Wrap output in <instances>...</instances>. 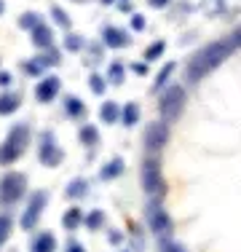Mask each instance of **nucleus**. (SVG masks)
<instances>
[{
  "label": "nucleus",
  "mask_w": 241,
  "mask_h": 252,
  "mask_svg": "<svg viewBox=\"0 0 241 252\" xmlns=\"http://www.w3.org/2000/svg\"><path fill=\"white\" fill-rule=\"evenodd\" d=\"M148 5H153V8H164V5H169V0H148Z\"/></svg>",
  "instance_id": "nucleus-35"
},
{
  "label": "nucleus",
  "mask_w": 241,
  "mask_h": 252,
  "mask_svg": "<svg viewBox=\"0 0 241 252\" xmlns=\"http://www.w3.org/2000/svg\"><path fill=\"white\" fill-rule=\"evenodd\" d=\"M64 105H67V113H70V116H83V110H86V107H83V102L78 99V97H67V102H64Z\"/></svg>",
  "instance_id": "nucleus-25"
},
{
  "label": "nucleus",
  "mask_w": 241,
  "mask_h": 252,
  "mask_svg": "<svg viewBox=\"0 0 241 252\" xmlns=\"http://www.w3.org/2000/svg\"><path fill=\"white\" fill-rule=\"evenodd\" d=\"M67 252H86V250H83V244H78V242H72V244H70V247H67Z\"/></svg>",
  "instance_id": "nucleus-36"
},
{
  "label": "nucleus",
  "mask_w": 241,
  "mask_h": 252,
  "mask_svg": "<svg viewBox=\"0 0 241 252\" xmlns=\"http://www.w3.org/2000/svg\"><path fill=\"white\" fill-rule=\"evenodd\" d=\"M182 107H185V89L174 83V86H169L164 92L158 110H161V116H164V121H174V118L182 113Z\"/></svg>",
  "instance_id": "nucleus-4"
},
{
  "label": "nucleus",
  "mask_w": 241,
  "mask_h": 252,
  "mask_svg": "<svg viewBox=\"0 0 241 252\" xmlns=\"http://www.w3.org/2000/svg\"><path fill=\"white\" fill-rule=\"evenodd\" d=\"M102 3H105V5H110V3H113V0H102Z\"/></svg>",
  "instance_id": "nucleus-40"
},
{
  "label": "nucleus",
  "mask_w": 241,
  "mask_h": 252,
  "mask_svg": "<svg viewBox=\"0 0 241 252\" xmlns=\"http://www.w3.org/2000/svg\"><path fill=\"white\" fill-rule=\"evenodd\" d=\"M51 16H54V19H57V25H59V27L70 30V16L64 14V11L59 8V5H51Z\"/></svg>",
  "instance_id": "nucleus-24"
},
{
  "label": "nucleus",
  "mask_w": 241,
  "mask_h": 252,
  "mask_svg": "<svg viewBox=\"0 0 241 252\" xmlns=\"http://www.w3.org/2000/svg\"><path fill=\"white\" fill-rule=\"evenodd\" d=\"M120 172H123V161H120V158H113V161H107V164H105V169L99 172V177H102V180H113V177H118Z\"/></svg>",
  "instance_id": "nucleus-16"
},
{
  "label": "nucleus",
  "mask_w": 241,
  "mask_h": 252,
  "mask_svg": "<svg viewBox=\"0 0 241 252\" xmlns=\"http://www.w3.org/2000/svg\"><path fill=\"white\" fill-rule=\"evenodd\" d=\"M38 158H40V164H43V166H57V164H62L64 153L57 148V142H54L51 134H43V145H40V151H38Z\"/></svg>",
  "instance_id": "nucleus-9"
},
{
  "label": "nucleus",
  "mask_w": 241,
  "mask_h": 252,
  "mask_svg": "<svg viewBox=\"0 0 241 252\" xmlns=\"http://www.w3.org/2000/svg\"><path fill=\"white\" fill-rule=\"evenodd\" d=\"M164 49H166V43H164V40H158V43H153L148 51H145V59H155L158 54H164Z\"/></svg>",
  "instance_id": "nucleus-29"
},
{
  "label": "nucleus",
  "mask_w": 241,
  "mask_h": 252,
  "mask_svg": "<svg viewBox=\"0 0 241 252\" xmlns=\"http://www.w3.org/2000/svg\"><path fill=\"white\" fill-rule=\"evenodd\" d=\"M0 81H3V86H11V73H8V70H3V75H0Z\"/></svg>",
  "instance_id": "nucleus-37"
},
{
  "label": "nucleus",
  "mask_w": 241,
  "mask_h": 252,
  "mask_svg": "<svg viewBox=\"0 0 241 252\" xmlns=\"http://www.w3.org/2000/svg\"><path fill=\"white\" fill-rule=\"evenodd\" d=\"M174 67H177V64H174V62H169L166 67L161 70V73H158V78H155V89H161V86H164V83H166V78L172 75V70H174Z\"/></svg>",
  "instance_id": "nucleus-28"
},
{
  "label": "nucleus",
  "mask_w": 241,
  "mask_h": 252,
  "mask_svg": "<svg viewBox=\"0 0 241 252\" xmlns=\"http://www.w3.org/2000/svg\"><path fill=\"white\" fill-rule=\"evenodd\" d=\"M137 118H140V110H137L134 102H129V105H123V113H120V124L123 126H134Z\"/></svg>",
  "instance_id": "nucleus-17"
},
{
  "label": "nucleus",
  "mask_w": 241,
  "mask_h": 252,
  "mask_svg": "<svg viewBox=\"0 0 241 252\" xmlns=\"http://www.w3.org/2000/svg\"><path fill=\"white\" fill-rule=\"evenodd\" d=\"M46 204H48V193L46 190H38V193L32 196V201H30L27 212L22 215V228L24 231H32L35 228V223H38V218H40V212H43Z\"/></svg>",
  "instance_id": "nucleus-8"
},
{
  "label": "nucleus",
  "mask_w": 241,
  "mask_h": 252,
  "mask_svg": "<svg viewBox=\"0 0 241 252\" xmlns=\"http://www.w3.org/2000/svg\"><path fill=\"white\" fill-rule=\"evenodd\" d=\"M8 236H11V218L3 215V223H0V242H8Z\"/></svg>",
  "instance_id": "nucleus-30"
},
{
  "label": "nucleus",
  "mask_w": 241,
  "mask_h": 252,
  "mask_svg": "<svg viewBox=\"0 0 241 252\" xmlns=\"http://www.w3.org/2000/svg\"><path fill=\"white\" fill-rule=\"evenodd\" d=\"M3 204H11V201H19L24 196V190H27V177L22 175V172H8V175L3 177Z\"/></svg>",
  "instance_id": "nucleus-6"
},
{
  "label": "nucleus",
  "mask_w": 241,
  "mask_h": 252,
  "mask_svg": "<svg viewBox=\"0 0 241 252\" xmlns=\"http://www.w3.org/2000/svg\"><path fill=\"white\" fill-rule=\"evenodd\" d=\"M102 40H105L107 49H120V46H129V35L118 27H105L102 32Z\"/></svg>",
  "instance_id": "nucleus-11"
},
{
  "label": "nucleus",
  "mask_w": 241,
  "mask_h": 252,
  "mask_svg": "<svg viewBox=\"0 0 241 252\" xmlns=\"http://www.w3.org/2000/svg\"><path fill=\"white\" fill-rule=\"evenodd\" d=\"M158 252H185V247L177 242H172L169 236H161L158 239Z\"/></svg>",
  "instance_id": "nucleus-21"
},
{
  "label": "nucleus",
  "mask_w": 241,
  "mask_h": 252,
  "mask_svg": "<svg viewBox=\"0 0 241 252\" xmlns=\"http://www.w3.org/2000/svg\"><path fill=\"white\" fill-rule=\"evenodd\" d=\"M134 73H140V75H145V73H148V64H134Z\"/></svg>",
  "instance_id": "nucleus-38"
},
{
  "label": "nucleus",
  "mask_w": 241,
  "mask_h": 252,
  "mask_svg": "<svg viewBox=\"0 0 241 252\" xmlns=\"http://www.w3.org/2000/svg\"><path fill=\"white\" fill-rule=\"evenodd\" d=\"M64 49H67V51H81L83 49V38H81V35H67V38H64Z\"/></svg>",
  "instance_id": "nucleus-26"
},
{
  "label": "nucleus",
  "mask_w": 241,
  "mask_h": 252,
  "mask_svg": "<svg viewBox=\"0 0 241 252\" xmlns=\"http://www.w3.org/2000/svg\"><path fill=\"white\" fill-rule=\"evenodd\" d=\"M16 107H19L16 97H11V94H3V102H0V113H3V116H8V113H14Z\"/></svg>",
  "instance_id": "nucleus-23"
},
{
  "label": "nucleus",
  "mask_w": 241,
  "mask_h": 252,
  "mask_svg": "<svg viewBox=\"0 0 241 252\" xmlns=\"http://www.w3.org/2000/svg\"><path fill=\"white\" fill-rule=\"evenodd\" d=\"M140 180H142V190L148 196H161L166 190L164 177H161V164L155 158L142 161V169H140Z\"/></svg>",
  "instance_id": "nucleus-3"
},
{
  "label": "nucleus",
  "mask_w": 241,
  "mask_h": 252,
  "mask_svg": "<svg viewBox=\"0 0 241 252\" xmlns=\"http://www.w3.org/2000/svg\"><path fill=\"white\" fill-rule=\"evenodd\" d=\"M102 223H105V215L99 212V209H94V212H89V218H86V225H89V231H99Z\"/></svg>",
  "instance_id": "nucleus-22"
},
{
  "label": "nucleus",
  "mask_w": 241,
  "mask_h": 252,
  "mask_svg": "<svg viewBox=\"0 0 241 252\" xmlns=\"http://www.w3.org/2000/svg\"><path fill=\"white\" fill-rule=\"evenodd\" d=\"M166 140H169V126H166V121L164 124L153 121V124L145 126V148H148L150 153H158L161 148L166 145Z\"/></svg>",
  "instance_id": "nucleus-7"
},
{
  "label": "nucleus",
  "mask_w": 241,
  "mask_h": 252,
  "mask_svg": "<svg viewBox=\"0 0 241 252\" xmlns=\"http://www.w3.org/2000/svg\"><path fill=\"white\" fill-rule=\"evenodd\" d=\"M81 223H86V218H83V212L78 207H72V209H67V212L62 215V225L67 228V231H78Z\"/></svg>",
  "instance_id": "nucleus-14"
},
{
  "label": "nucleus",
  "mask_w": 241,
  "mask_h": 252,
  "mask_svg": "<svg viewBox=\"0 0 241 252\" xmlns=\"http://www.w3.org/2000/svg\"><path fill=\"white\" fill-rule=\"evenodd\" d=\"M40 62H43V67H51V64H59V51L48 49L46 57H40Z\"/></svg>",
  "instance_id": "nucleus-31"
},
{
  "label": "nucleus",
  "mask_w": 241,
  "mask_h": 252,
  "mask_svg": "<svg viewBox=\"0 0 241 252\" xmlns=\"http://www.w3.org/2000/svg\"><path fill=\"white\" fill-rule=\"evenodd\" d=\"M32 43L38 46V49H46V51L51 49V46H54V32H51V27H46L43 22H40V25L32 30Z\"/></svg>",
  "instance_id": "nucleus-12"
},
{
  "label": "nucleus",
  "mask_w": 241,
  "mask_h": 252,
  "mask_svg": "<svg viewBox=\"0 0 241 252\" xmlns=\"http://www.w3.org/2000/svg\"><path fill=\"white\" fill-rule=\"evenodd\" d=\"M38 25H40V14H32V11L22 14V19H19V27H22V30H30V32H32Z\"/></svg>",
  "instance_id": "nucleus-20"
},
{
  "label": "nucleus",
  "mask_w": 241,
  "mask_h": 252,
  "mask_svg": "<svg viewBox=\"0 0 241 252\" xmlns=\"http://www.w3.org/2000/svg\"><path fill=\"white\" fill-rule=\"evenodd\" d=\"M120 105L118 102H105V105H102V110H99V116H102V121L105 124H116L118 118H120Z\"/></svg>",
  "instance_id": "nucleus-15"
},
{
  "label": "nucleus",
  "mask_w": 241,
  "mask_h": 252,
  "mask_svg": "<svg viewBox=\"0 0 241 252\" xmlns=\"http://www.w3.org/2000/svg\"><path fill=\"white\" fill-rule=\"evenodd\" d=\"M233 49H236V46H233L231 38L214 40V43H209V46H204V49H198V51L190 57V62H188V81H190V83L201 81V78L207 75V73H212L214 67H220V64L233 54Z\"/></svg>",
  "instance_id": "nucleus-1"
},
{
  "label": "nucleus",
  "mask_w": 241,
  "mask_h": 252,
  "mask_svg": "<svg viewBox=\"0 0 241 252\" xmlns=\"http://www.w3.org/2000/svg\"><path fill=\"white\" fill-rule=\"evenodd\" d=\"M86 180L83 177H78V180H72V183L67 185V190H64V193H67V199H81L83 193H86Z\"/></svg>",
  "instance_id": "nucleus-19"
},
{
  "label": "nucleus",
  "mask_w": 241,
  "mask_h": 252,
  "mask_svg": "<svg viewBox=\"0 0 241 252\" xmlns=\"http://www.w3.org/2000/svg\"><path fill=\"white\" fill-rule=\"evenodd\" d=\"M57 250V239H54V233H38V236L32 239V252H54Z\"/></svg>",
  "instance_id": "nucleus-13"
},
{
  "label": "nucleus",
  "mask_w": 241,
  "mask_h": 252,
  "mask_svg": "<svg viewBox=\"0 0 241 252\" xmlns=\"http://www.w3.org/2000/svg\"><path fill=\"white\" fill-rule=\"evenodd\" d=\"M131 27H134V30H145V16L134 14V16H131Z\"/></svg>",
  "instance_id": "nucleus-33"
},
{
  "label": "nucleus",
  "mask_w": 241,
  "mask_h": 252,
  "mask_svg": "<svg viewBox=\"0 0 241 252\" xmlns=\"http://www.w3.org/2000/svg\"><path fill=\"white\" fill-rule=\"evenodd\" d=\"M57 94H59V78H54V75L43 78V81L35 86V97H38V102H51Z\"/></svg>",
  "instance_id": "nucleus-10"
},
{
  "label": "nucleus",
  "mask_w": 241,
  "mask_h": 252,
  "mask_svg": "<svg viewBox=\"0 0 241 252\" xmlns=\"http://www.w3.org/2000/svg\"><path fill=\"white\" fill-rule=\"evenodd\" d=\"M78 137H81V142H83L86 148H94L96 142H99V131H96V126H83Z\"/></svg>",
  "instance_id": "nucleus-18"
},
{
  "label": "nucleus",
  "mask_w": 241,
  "mask_h": 252,
  "mask_svg": "<svg viewBox=\"0 0 241 252\" xmlns=\"http://www.w3.org/2000/svg\"><path fill=\"white\" fill-rule=\"evenodd\" d=\"M145 218H148V225L153 228V233H158V239L172 233V218L164 212V207H161L158 199L148 201V207H145Z\"/></svg>",
  "instance_id": "nucleus-5"
},
{
  "label": "nucleus",
  "mask_w": 241,
  "mask_h": 252,
  "mask_svg": "<svg viewBox=\"0 0 241 252\" xmlns=\"http://www.w3.org/2000/svg\"><path fill=\"white\" fill-rule=\"evenodd\" d=\"M110 242H113V244H118V242H120V236H118V231H113V233H110Z\"/></svg>",
  "instance_id": "nucleus-39"
},
{
  "label": "nucleus",
  "mask_w": 241,
  "mask_h": 252,
  "mask_svg": "<svg viewBox=\"0 0 241 252\" xmlns=\"http://www.w3.org/2000/svg\"><path fill=\"white\" fill-rule=\"evenodd\" d=\"M110 81L116 83V86L123 83V64H120V62H113L110 64Z\"/></svg>",
  "instance_id": "nucleus-27"
},
{
  "label": "nucleus",
  "mask_w": 241,
  "mask_h": 252,
  "mask_svg": "<svg viewBox=\"0 0 241 252\" xmlns=\"http://www.w3.org/2000/svg\"><path fill=\"white\" fill-rule=\"evenodd\" d=\"M105 89H107L105 78H99V75H91V92H94V94H105Z\"/></svg>",
  "instance_id": "nucleus-32"
},
{
  "label": "nucleus",
  "mask_w": 241,
  "mask_h": 252,
  "mask_svg": "<svg viewBox=\"0 0 241 252\" xmlns=\"http://www.w3.org/2000/svg\"><path fill=\"white\" fill-rule=\"evenodd\" d=\"M30 142V126L27 124H16L14 129H11V134L5 137L3 142V164H11V161H16L19 156L24 153V148H27Z\"/></svg>",
  "instance_id": "nucleus-2"
},
{
  "label": "nucleus",
  "mask_w": 241,
  "mask_h": 252,
  "mask_svg": "<svg viewBox=\"0 0 241 252\" xmlns=\"http://www.w3.org/2000/svg\"><path fill=\"white\" fill-rule=\"evenodd\" d=\"M231 40H233V46H236V49H239V46H241V25H239L236 30H233V35H231Z\"/></svg>",
  "instance_id": "nucleus-34"
}]
</instances>
